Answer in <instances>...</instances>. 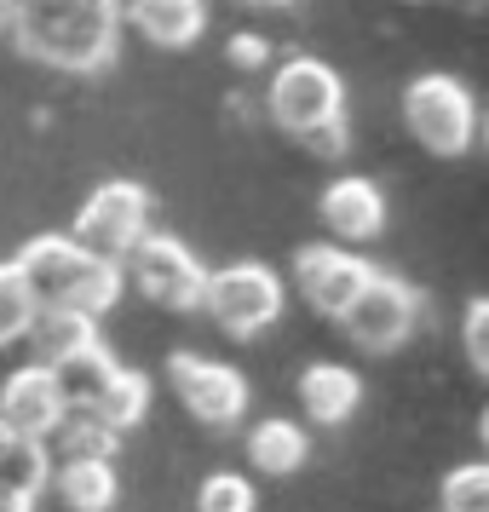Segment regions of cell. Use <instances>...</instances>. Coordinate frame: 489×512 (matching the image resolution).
Masks as SVG:
<instances>
[{
    "label": "cell",
    "mask_w": 489,
    "mask_h": 512,
    "mask_svg": "<svg viewBox=\"0 0 489 512\" xmlns=\"http://www.w3.org/2000/svg\"><path fill=\"white\" fill-rule=\"evenodd\" d=\"M0 35L41 70L104 75L121 52V12L110 0H0Z\"/></svg>",
    "instance_id": "1"
},
{
    "label": "cell",
    "mask_w": 489,
    "mask_h": 512,
    "mask_svg": "<svg viewBox=\"0 0 489 512\" xmlns=\"http://www.w3.org/2000/svg\"><path fill=\"white\" fill-rule=\"evenodd\" d=\"M265 110L288 139H305L323 156L346 150V81L323 58H282L265 87Z\"/></svg>",
    "instance_id": "2"
},
{
    "label": "cell",
    "mask_w": 489,
    "mask_h": 512,
    "mask_svg": "<svg viewBox=\"0 0 489 512\" xmlns=\"http://www.w3.org/2000/svg\"><path fill=\"white\" fill-rule=\"evenodd\" d=\"M403 127H409V139L426 156L461 162L466 150L478 144V93L466 87L461 75L426 70L403 87Z\"/></svg>",
    "instance_id": "3"
},
{
    "label": "cell",
    "mask_w": 489,
    "mask_h": 512,
    "mask_svg": "<svg viewBox=\"0 0 489 512\" xmlns=\"http://www.w3.org/2000/svg\"><path fill=\"white\" fill-rule=\"evenodd\" d=\"M282 305H288V282L259 259L219 265V271H208V288H202V311L231 340H259L265 328H277Z\"/></svg>",
    "instance_id": "4"
},
{
    "label": "cell",
    "mask_w": 489,
    "mask_h": 512,
    "mask_svg": "<svg viewBox=\"0 0 489 512\" xmlns=\"http://www.w3.org/2000/svg\"><path fill=\"white\" fill-rule=\"evenodd\" d=\"M420 288L415 282L392 277V271H380L374 265L369 282L357 288V300L334 317L340 323V334H346L357 351H369V357H392L397 346H409L420 328Z\"/></svg>",
    "instance_id": "5"
},
{
    "label": "cell",
    "mask_w": 489,
    "mask_h": 512,
    "mask_svg": "<svg viewBox=\"0 0 489 512\" xmlns=\"http://www.w3.org/2000/svg\"><path fill=\"white\" fill-rule=\"evenodd\" d=\"M121 271H127V282L139 288L150 305H162V311H202V288H208V265L190 254V242H179V236L167 231H144L133 248H127V259H121Z\"/></svg>",
    "instance_id": "6"
},
{
    "label": "cell",
    "mask_w": 489,
    "mask_h": 512,
    "mask_svg": "<svg viewBox=\"0 0 489 512\" xmlns=\"http://www.w3.org/2000/svg\"><path fill=\"white\" fill-rule=\"evenodd\" d=\"M167 386L185 403L190 420H202L213 432H231L248 420V374L236 363H219V357H202V351H173L167 357Z\"/></svg>",
    "instance_id": "7"
},
{
    "label": "cell",
    "mask_w": 489,
    "mask_h": 512,
    "mask_svg": "<svg viewBox=\"0 0 489 512\" xmlns=\"http://www.w3.org/2000/svg\"><path fill=\"white\" fill-rule=\"evenodd\" d=\"M150 213H156V202H150V190H144L139 179H104V185L81 202L70 236L81 248L104 254V259H127V248L150 231Z\"/></svg>",
    "instance_id": "8"
},
{
    "label": "cell",
    "mask_w": 489,
    "mask_h": 512,
    "mask_svg": "<svg viewBox=\"0 0 489 512\" xmlns=\"http://www.w3.org/2000/svg\"><path fill=\"white\" fill-rule=\"evenodd\" d=\"M369 271H374V259H357V248H340V242H305L294 254V288L328 323L357 300V288L369 282Z\"/></svg>",
    "instance_id": "9"
},
{
    "label": "cell",
    "mask_w": 489,
    "mask_h": 512,
    "mask_svg": "<svg viewBox=\"0 0 489 512\" xmlns=\"http://www.w3.org/2000/svg\"><path fill=\"white\" fill-rule=\"evenodd\" d=\"M64 415H70V403H64V386L47 363H24L0 380V420L12 426V438L47 443L64 426Z\"/></svg>",
    "instance_id": "10"
},
{
    "label": "cell",
    "mask_w": 489,
    "mask_h": 512,
    "mask_svg": "<svg viewBox=\"0 0 489 512\" xmlns=\"http://www.w3.org/2000/svg\"><path fill=\"white\" fill-rule=\"evenodd\" d=\"M317 219L328 225V236L340 248H363L374 236H386V190L363 173H340L317 196Z\"/></svg>",
    "instance_id": "11"
},
{
    "label": "cell",
    "mask_w": 489,
    "mask_h": 512,
    "mask_svg": "<svg viewBox=\"0 0 489 512\" xmlns=\"http://www.w3.org/2000/svg\"><path fill=\"white\" fill-rule=\"evenodd\" d=\"M87 259H93V248H81L70 231H41V236H29L24 248H18L12 265L29 277V288H35L41 305H64L70 288H75V277L87 271Z\"/></svg>",
    "instance_id": "12"
},
{
    "label": "cell",
    "mask_w": 489,
    "mask_h": 512,
    "mask_svg": "<svg viewBox=\"0 0 489 512\" xmlns=\"http://www.w3.org/2000/svg\"><path fill=\"white\" fill-rule=\"evenodd\" d=\"M300 403L317 426H346V420L363 409V374L351 369V363H334V357L305 363L300 369Z\"/></svg>",
    "instance_id": "13"
},
{
    "label": "cell",
    "mask_w": 489,
    "mask_h": 512,
    "mask_svg": "<svg viewBox=\"0 0 489 512\" xmlns=\"http://www.w3.org/2000/svg\"><path fill=\"white\" fill-rule=\"evenodd\" d=\"M121 24H133L150 47L185 52V47H196L202 29H208V0H133V6L121 12Z\"/></svg>",
    "instance_id": "14"
},
{
    "label": "cell",
    "mask_w": 489,
    "mask_h": 512,
    "mask_svg": "<svg viewBox=\"0 0 489 512\" xmlns=\"http://www.w3.org/2000/svg\"><path fill=\"white\" fill-rule=\"evenodd\" d=\"M47 489H58V501L70 512H110L121 501V472L104 455H64L52 466Z\"/></svg>",
    "instance_id": "15"
},
{
    "label": "cell",
    "mask_w": 489,
    "mask_h": 512,
    "mask_svg": "<svg viewBox=\"0 0 489 512\" xmlns=\"http://www.w3.org/2000/svg\"><path fill=\"white\" fill-rule=\"evenodd\" d=\"M305 461H311V438H305L300 420L271 415L259 426H248V466L259 478H294Z\"/></svg>",
    "instance_id": "16"
},
{
    "label": "cell",
    "mask_w": 489,
    "mask_h": 512,
    "mask_svg": "<svg viewBox=\"0 0 489 512\" xmlns=\"http://www.w3.org/2000/svg\"><path fill=\"white\" fill-rule=\"evenodd\" d=\"M24 340H29L35 351H41L35 363H64V357H75V351L98 346L104 334H98V317H87V311H75V305H41Z\"/></svg>",
    "instance_id": "17"
},
{
    "label": "cell",
    "mask_w": 489,
    "mask_h": 512,
    "mask_svg": "<svg viewBox=\"0 0 489 512\" xmlns=\"http://www.w3.org/2000/svg\"><path fill=\"white\" fill-rule=\"evenodd\" d=\"M81 415H93L98 426H110L116 438H121V432H133V426L150 415V374H144V369H127V363H121V369L104 380V392H98L93 403L81 409Z\"/></svg>",
    "instance_id": "18"
},
{
    "label": "cell",
    "mask_w": 489,
    "mask_h": 512,
    "mask_svg": "<svg viewBox=\"0 0 489 512\" xmlns=\"http://www.w3.org/2000/svg\"><path fill=\"white\" fill-rule=\"evenodd\" d=\"M52 374H58V386H64V403H70V415H81L87 403H93L98 392H104V380L121 369L116 357H110V346L98 340V346L75 351V357H64V363H47Z\"/></svg>",
    "instance_id": "19"
},
{
    "label": "cell",
    "mask_w": 489,
    "mask_h": 512,
    "mask_svg": "<svg viewBox=\"0 0 489 512\" xmlns=\"http://www.w3.org/2000/svg\"><path fill=\"white\" fill-rule=\"evenodd\" d=\"M52 478V449L35 438H12L0 449V489H12V495H41Z\"/></svg>",
    "instance_id": "20"
},
{
    "label": "cell",
    "mask_w": 489,
    "mask_h": 512,
    "mask_svg": "<svg viewBox=\"0 0 489 512\" xmlns=\"http://www.w3.org/2000/svg\"><path fill=\"white\" fill-rule=\"evenodd\" d=\"M35 311H41V300H35L29 277L12 259H0V346H18L35 323Z\"/></svg>",
    "instance_id": "21"
},
{
    "label": "cell",
    "mask_w": 489,
    "mask_h": 512,
    "mask_svg": "<svg viewBox=\"0 0 489 512\" xmlns=\"http://www.w3.org/2000/svg\"><path fill=\"white\" fill-rule=\"evenodd\" d=\"M196 512H259V489L248 472H208L196 489Z\"/></svg>",
    "instance_id": "22"
},
{
    "label": "cell",
    "mask_w": 489,
    "mask_h": 512,
    "mask_svg": "<svg viewBox=\"0 0 489 512\" xmlns=\"http://www.w3.org/2000/svg\"><path fill=\"white\" fill-rule=\"evenodd\" d=\"M47 443H58V461L64 455H104V461H116V449H121V438L110 426H98L93 415H64V426Z\"/></svg>",
    "instance_id": "23"
},
{
    "label": "cell",
    "mask_w": 489,
    "mask_h": 512,
    "mask_svg": "<svg viewBox=\"0 0 489 512\" xmlns=\"http://www.w3.org/2000/svg\"><path fill=\"white\" fill-rule=\"evenodd\" d=\"M443 512H489V461H466L455 466L438 489Z\"/></svg>",
    "instance_id": "24"
},
{
    "label": "cell",
    "mask_w": 489,
    "mask_h": 512,
    "mask_svg": "<svg viewBox=\"0 0 489 512\" xmlns=\"http://www.w3.org/2000/svg\"><path fill=\"white\" fill-rule=\"evenodd\" d=\"M461 346H466V369L484 380V374H489V300H484V294H472V300H466Z\"/></svg>",
    "instance_id": "25"
},
{
    "label": "cell",
    "mask_w": 489,
    "mask_h": 512,
    "mask_svg": "<svg viewBox=\"0 0 489 512\" xmlns=\"http://www.w3.org/2000/svg\"><path fill=\"white\" fill-rule=\"evenodd\" d=\"M231 64L236 70H259V64H265V58H271V41H265V35H254V29H242V35H231Z\"/></svg>",
    "instance_id": "26"
},
{
    "label": "cell",
    "mask_w": 489,
    "mask_h": 512,
    "mask_svg": "<svg viewBox=\"0 0 489 512\" xmlns=\"http://www.w3.org/2000/svg\"><path fill=\"white\" fill-rule=\"evenodd\" d=\"M415 6H443V12H484V0H415Z\"/></svg>",
    "instance_id": "27"
},
{
    "label": "cell",
    "mask_w": 489,
    "mask_h": 512,
    "mask_svg": "<svg viewBox=\"0 0 489 512\" xmlns=\"http://www.w3.org/2000/svg\"><path fill=\"white\" fill-rule=\"evenodd\" d=\"M0 512H35L29 495H12V489H0Z\"/></svg>",
    "instance_id": "28"
},
{
    "label": "cell",
    "mask_w": 489,
    "mask_h": 512,
    "mask_svg": "<svg viewBox=\"0 0 489 512\" xmlns=\"http://www.w3.org/2000/svg\"><path fill=\"white\" fill-rule=\"evenodd\" d=\"M236 6H248V12H288V6H300V0H236Z\"/></svg>",
    "instance_id": "29"
},
{
    "label": "cell",
    "mask_w": 489,
    "mask_h": 512,
    "mask_svg": "<svg viewBox=\"0 0 489 512\" xmlns=\"http://www.w3.org/2000/svg\"><path fill=\"white\" fill-rule=\"evenodd\" d=\"M6 443H12V426H6V420H0V449H6Z\"/></svg>",
    "instance_id": "30"
},
{
    "label": "cell",
    "mask_w": 489,
    "mask_h": 512,
    "mask_svg": "<svg viewBox=\"0 0 489 512\" xmlns=\"http://www.w3.org/2000/svg\"><path fill=\"white\" fill-rule=\"evenodd\" d=\"M110 6H116V12H127V6H133V0H110Z\"/></svg>",
    "instance_id": "31"
}]
</instances>
